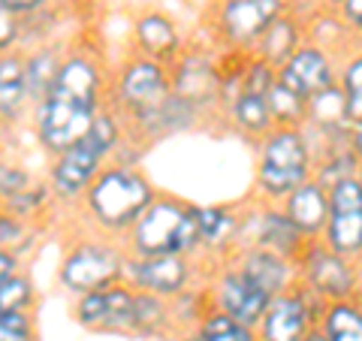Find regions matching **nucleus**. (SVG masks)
<instances>
[{
  "label": "nucleus",
  "mask_w": 362,
  "mask_h": 341,
  "mask_svg": "<svg viewBox=\"0 0 362 341\" xmlns=\"http://www.w3.org/2000/svg\"><path fill=\"white\" fill-rule=\"evenodd\" d=\"M100 94H103L100 64L88 52H66L49 94L30 109L37 142L54 157L85 139L103 109Z\"/></svg>",
  "instance_id": "nucleus-1"
},
{
  "label": "nucleus",
  "mask_w": 362,
  "mask_h": 341,
  "mask_svg": "<svg viewBox=\"0 0 362 341\" xmlns=\"http://www.w3.org/2000/svg\"><path fill=\"white\" fill-rule=\"evenodd\" d=\"M154 197V185L133 163L112 161L100 169L94 185L85 190L82 212L100 236L124 238Z\"/></svg>",
  "instance_id": "nucleus-2"
},
{
  "label": "nucleus",
  "mask_w": 362,
  "mask_h": 341,
  "mask_svg": "<svg viewBox=\"0 0 362 341\" xmlns=\"http://www.w3.org/2000/svg\"><path fill=\"white\" fill-rule=\"evenodd\" d=\"M121 139H124L121 115L115 109L103 106L94 124H90V130L85 133V139H78L66 151L52 157L49 181H45L52 187V197L61 202H82L85 190L94 185L100 169L115 161Z\"/></svg>",
  "instance_id": "nucleus-3"
},
{
  "label": "nucleus",
  "mask_w": 362,
  "mask_h": 341,
  "mask_svg": "<svg viewBox=\"0 0 362 341\" xmlns=\"http://www.w3.org/2000/svg\"><path fill=\"white\" fill-rule=\"evenodd\" d=\"M124 242L133 257H194L199 251L197 206L173 197H154Z\"/></svg>",
  "instance_id": "nucleus-4"
},
{
  "label": "nucleus",
  "mask_w": 362,
  "mask_h": 341,
  "mask_svg": "<svg viewBox=\"0 0 362 341\" xmlns=\"http://www.w3.org/2000/svg\"><path fill=\"white\" fill-rule=\"evenodd\" d=\"M314 175V154L302 127H275L263 136L257 166V187L266 200L281 202Z\"/></svg>",
  "instance_id": "nucleus-5"
},
{
  "label": "nucleus",
  "mask_w": 362,
  "mask_h": 341,
  "mask_svg": "<svg viewBox=\"0 0 362 341\" xmlns=\"http://www.w3.org/2000/svg\"><path fill=\"white\" fill-rule=\"evenodd\" d=\"M124 260H127V251H121L115 245V238H106V236L78 238L61 257L58 284L66 293H73V296H82V293H90V290H103L109 284L121 281Z\"/></svg>",
  "instance_id": "nucleus-6"
},
{
  "label": "nucleus",
  "mask_w": 362,
  "mask_h": 341,
  "mask_svg": "<svg viewBox=\"0 0 362 341\" xmlns=\"http://www.w3.org/2000/svg\"><path fill=\"white\" fill-rule=\"evenodd\" d=\"M296 272H299L302 287H308L314 296H320L326 305L356 299V290H359L356 263L332 254L320 238H308L305 251L296 260Z\"/></svg>",
  "instance_id": "nucleus-7"
},
{
  "label": "nucleus",
  "mask_w": 362,
  "mask_h": 341,
  "mask_svg": "<svg viewBox=\"0 0 362 341\" xmlns=\"http://www.w3.org/2000/svg\"><path fill=\"white\" fill-rule=\"evenodd\" d=\"M323 311L326 302L296 281L287 293L272 296L266 314L254 326L257 341H302L320 323Z\"/></svg>",
  "instance_id": "nucleus-8"
},
{
  "label": "nucleus",
  "mask_w": 362,
  "mask_h": 341,
  "mask_svg": "<svg viewBox=\"0 0 362 341\" xmlns=\"http://www.w3.org/2000/svg\"><path fill=\"white\" fill-rule=\"evenodd\" d=\"M173 94V79H169V67L160 61L142 58L136 54L118 70L115 79V112L133 118H142L154 112L163 100Z\"/></svg>",
  "instance_id": "nucleus-9"
},
{
  "label": "nucleus",
  "mask_w": 362,
  "mask_h": 341,
  "mask_svg": "<svg viewBox=\"0 0 362 341\" xmlns=\"http://www.w3.org/2000/svg\"><path fill=\"white\" fill-rule=\"evenodd\" d=\"M320 242L354 263L362 257V185L356 175L329 187V218Z\"/></svg>",
  "instance_id": "nucleus-10"
},
{
  "label": "nucleus",
  "mask_w": 362,
  "mask_h": 341,
  "mask_svg": "<svg viewBox=\"0 0 362 341\" xmlns=\"http://www.w3.org/2000/svg\"><path fill=\"white\" fill-rule=\"evenodd\" d=\"M76 323L90 333L133 335V287L124 281L109 284L103 290H90L76 296Z\"/></svg>",
  "instance_id": "nucleus-11"
},
{
  "label": "nucleus",
  "mask_w": 362,
  "mask_h": 341,
  "mask_svg": "<svg viewBox=\"0 0 362 341\" xmlns=\"http://www.w3.org/2000/svg\"><path fill=\"white\" fill-rule=\"evenodd\" d=\"M121 281L133 290L173 299L178 293H185L190 287V281H194V260L190 257H133V254H127Z\"/></svg>",
  "instance_id": "nucleus-12"
},
{
  "label": "nucleus",
  "mask_w": 362,
  "mask_h": 341,
  "mask_svg": "<svg viewBox=\"0 0 362 341\" xmlns=\"http://www.w3.org/2000/svg\"><path fill=\"white\" fill-rule=\"evenodd\" d=\"M275 76H278V82H284L290 91H296L305 100L338 85V70L329 58V52L314 42H302L299 49L278 67Z\"/></svg>",
  "instance_id": "nucleus-13"
},
{
  "label": "nucleus",
  "mask_w": 362,
  "mask_h": 341,
  "mask_svg": "<svg viewBox=\"0 0 362 341\" xmlns=\"http://www.w3.org/2000/svg\"><path fill=\"white\" fill-rule=\"evenodd\" d=\"M269 302H272V296H266L259 287H254L239 272V266H226L211 287V308L230 314L247 326L259 323V317L266 314Z\"/></svg>",
  "instance_id": "nucleus-14"
},
{
  "label": "nucleus",
  "mask_w": 362,
  "mask_h": 341,
  "mask_svg": "<svg viewBox=\"0 0 362 341\" xmlns=\"http://www.w3.org/2000/svg\"><path fill=\"white\" fill-rule=\"evenodd\" d=\"M284 9V0H226L221 6V30L235 45H254Z\"/></svg>",
  "instance_id": "nucleus-15"
},
{
  "label": "nucleus",
  "mask_w": 362,
  "mask_h": 341,
  "mask_svg": "<svg viewBox=\"0 0 362 341\" xmlns=\"http://www.w3.org/2000/svg\"><path fill=\"white\" fill-rule=\"evenodd\" d=\"M239 272L266 293V296H278V293H287L293 284H296V263L287 257H281L275 251H266V248H245L239 257Z\"/></svg>",
  "instance_id": "nucleus-16"
},
{
  "label": "nucleus",
  "mask_w": 362,
  "mask_h": 341,
  "mask_svg": "<svg viewBox=\"0 0 362 341\" xmlns=\"http://www.w3.org/2000/svg\"><path fill=\"white\" fill-rule=\"evenodd\" d=\"M281 212L287 214L305 238H320L326 230V218H329V190L308 178L305 185L290 190L281 200Z\"/></svg>",
  "instance_id": "nucleus-17"
},
{
  "label": "nucleus",
  "mask_w": 362,
  "mask_h": 341,
  "mask_svg": "<svg viewBox=\"0 0 362 341\" xmlns=\"http://www.w3.org/2000/svg\"><path fill=\"white\" fill-rule=\"evenodd\" d=\"M169 79H173V94L194 103L197 109L206 103V100H214L221 91V76L214 73V67L199 58V54H181L175 58V67L169 70Z\"/></svg>",
  "instance_id": "nucleus-18"
},
{
  "label": "nucleus",
  "mask_w": 362,
  "mask_h": 341,
  "mask_svg": "<svg viewBox=\"0 0 362 341\" xmlns=\"http://www.w3.org/2000/svg\"><path fill=\"white\" fill-rule=\"evenodd\" d=\"M30 112L28 82H25V54L21 49L0 54V121L18 124Z\"/></svg>",
  "instance_id": "nucleus-19"
},
{
  "label": "nucleus",
  "mask_w": 362,
  "mask_h": 341,
  "mask_svg": "<svg viewBox=\"0 0 362 341\" xmlns=\"http://www.w3.org/2000/svg\"><path fill=\"white\" fill-rule=\"evenodd\" d=\"M305 245H308V238L293 226V221L281 212V206H269L257 221L254 245H247V248H266V251H275L296 263L299 254L305 251Z\"/></svg>",
  "instance_id": "nucleus-20"
},
{
  "label": "nucleus",
  "mask_w": 362,
  "mask_h": 341,
  "mask_svg": "<svg viewBox=\"0 0 362 341\" xmlns=\"http://www.w3.org/2000/svg\"><path fill=\"white\" fill-rule=\"evenodd\" d=\"M133 37L136 45H139V54L142 58H151V61H160V64H173L181 52V37L175 25L160 13H148L136 21L133 28Z\"/></svg>",
  "instance_id": "nucleus-21"
},
{
  "label": "nucleus",
  "mask_w": 362,
  "mask_h": 341,
  "mask_svg": "<svg viewBox=\"0 0 362 341\" xmlns=\"http://www.w3.org/2000/svg\"><path fill=\"white\" fill-rule=\"evenodd\" d=\"M21 54H25V82H28V97H30V109H33L49 94L66 52L61 45L40 42V45H33V49H21Z\"/></svg>",
  "instance_id": "nucleus-22"
},
{
  "label": "nucleus",
  "mask_w": 362,
  "mask_h": 341,
  "mask_svg": "<svg viewBox=\"0 0 362 341\" xmlns=\"http://www.w3.org/2000/svg\"><path fill=\"white\" fill-rule=\"evenodd\" d=\"M302 45V33H299V25L293 21L290 16H278L272 25L259 33L257 40V58L269 64L272 70H278L293 52Z\"/></svg>",
  "instance_id": "nucleus-23"
},
{
  "label": "nucleus",
  "mask_w": 362,
  "mask_h": 341,
  "mask_svg": "<svg viewBox=\"0 0 362 341\" xmlns=\"http://www.w3.org/2000/svg\"><path fill=\"white\" fill-rule=\"evenodd\" d=\"M199 248H230L242 236L239 214L223 206H197Z\"/></svg>",
  "instance_id": "nucleus-24"
},
{
  "label": "nucleus",
  "mask_w": 362,
  "mask_h": 341,
  "mask_svg": "<svg viewBox=\"0 0 362 341\" xmlns=\"http://www.w3.org/2000/svg\"><path fill=\"white\" fill-rule=\"evenodd\" d=\"M197 112L199 109L194 103L169 94L154 112H148V115H142V118H133V124H136V130H142L148 136H166V133H175L181 127H187V124H194Z\"/></svg>",
  "instance_id": "nucleus-25"
},
{
  "label": "nucleus",
  "mask_w": 362,
  "mask_h": 341,
  "mask_svg": "<svg viewBox=\"0 0 362 341\" xmlns=\"http://www.w3.org/2000/svg\"><path fill=\"white\" fill-rule=\"evenodd\" d=\"M169 329H173L169 299L133 290V335L154 338V335H169Z\"/></svg>",
  "instance_id": "nucleus-26"
},
{
  "label": "nucleus",
  "mask_w": 362,
  "mask_h": 341,
  "mask_svg": "<svg viewBox=\"0 0 362 341\" xmlns=\"http://www.w3.org/2000/svg\"><path fill=\"white\" fill-rule=\"evenodd\" d=\"M317 326L326 341H362V305L356 299L329 302Z\"/></svg>",
  "instance_id": "nucleus-27"
},
{
  "label": "nucleus",
  "mask_w": 362,
  "mask_h": 341,
  "mask_svg": "<svg viewBox=\"0 0 362 341\" xmlns=\"http://www.w3.org/2000/svg\"><path fill=\"white\" fill-rule=\"evenodd\" d=\"M266 106L275 127H302L305 112H308V100L299 97L296 91H290L284 82H278L275 76V82L266 91Z\"/></svg>",
  "instance_id": "nucleus-28"
},
{
  "label": "nucleus",
  "mask_w": 362,
  "mask_h": 341,
  "mask_svg": "<svg viewBox=\"0 0 362 341\" xmlns=\"http://www.w3.org/2000/svg\"><path fill=\"white\" fill-rule=\"evenodd\" d=\"M40 242V226L33 221H25L18 214L0 209V251L16 254L18 260H25Z\"/></svg>",
  "instance_id": "nucleus-29"
},
{
  "label": "nucleus",
  "mask_w": 362,
  "mask_h": 341,
  "mask_svg": "<svg viewBox=\"0 0 362 341\" xmlns=\"http://www.w3.org/2000/svg\"><path fill=\"white\" fill-rule=\"evenodd\" d=\"M194 335L199 341H257L254 326L235 320V317L223 314L218 308L206 311V317L194 326Z\"/></svg>",
  "instance_id": "nucleus-30"
},
{
  "label": "nucleus",
  "mask_w": 362,
  "mask_h": 341,
  "mask_svg": "<svg viewBox=\"0 0 362 341\" xmlns=\"http://www.w3.org/2000/svg\"><path fill=\"white\" fill-rule=\"evenodd\" d=\"M230 115L245 133L259 136V139L275 130V121H272V115H269L266 97H259V94H239L230 106Z\"/></svg>",
  "instance_id": "nucleus-31"
},
{
  "label": "nucleus",
  "mask_w": 362,
  "mask_h": 341,
  "mask_svg": "<svg viewBox=\"0 0 362 341\" xmlns=\"http://www.w3.org/2000/svg\"><path fill=\"white\" fill-rule=\"evenodd\" d=\"M52 200H54V197H52V187L45 185V181H30L25 190H18V193H13L9 200L0 202V209L13 212V214H18V218H25V221L40 224L42 212L52 206Z\"/></svg>",
  "instance_id": "nucleus-32"
},
{
  "label": "nucleus",
  "mask_w": 362,
  "mask_h": 341,
  "mask_svg": "<svg viewBox=\"0 0 362 341\" xmlns=\"http://www.w3.org/2000/svg\"><path fill=\"white\" fill-rule=\"evenodd\" d=\"M356 166H359V157L350 151V149H335L329 151L326 157H317L314 161V181L320 187H335L338 181H344V178H354L356 175Z\"/></svg>",
  "instance_id": "nucleus-33"
},
{
  "label": "nucleus",
  "mask_w": 362,
  "mask_h": 341,
  "mask_svg": "<svg viewBox=\"0 0 362 341\" xmlns=\"http://www.w3.org/2000/svg\"><path fill=\"white\" fill-rule=\"evenodd\" d=\"M33 305H37V290H33V281L25 269L0 284V317L33 311Z\"/></svg>",
  "instance_id": "nucleus-34"
},
{
  "label": "nucleus",
  "mask_w": 362,
  "mask_h": 341,
  "mask_svg": "<svg viewBox=\"0 0 362 341\" xmlns=\"http://www.w3.org/2000/svg\"><path fill=\"white\" fill-rule=\"evenodd\" d=\"M338 88L344 94V115L347 124L362 121V52H356L341 70H338Z\"/></svg>",
  "instance_id": "nucleus-35"
},
{
  "label": "nucleus",
  "mask_w": 362,
  "mask_h": 341,
  "mask_svg": "<svg viewBox=\"0 0 362 341\" xmlns=\"http://www.w3.org/2000/svg\"><path fill=\"white\" fill-rule=\"evenodd\" d=\"M25 45V18L0 0V54Z\"/></svg>",
  "instance_id": "nucleus-36"
},
{
  "label": "nucleus",
  "mask_w": 362,
  "mask_h": 341,
  "mask_svg": "<svg viewBox=\"0 0 362 341\" xmlns=\"http://www.w3.org/2000/svg\"><path fill=\"white\" fill-rule=\"evenodd\" d=\"M0 341H40L37 338V320H33V311L0 317Z\"/></svg>",
  "instance_id": "nucleus-37"
},
{
  "label": "nucleus",
  "mask_w": 362,
  "mask_h": 341,
  "mask_svg": "<svg viewBox=\"0 0 362 341\" xmlns=\"http://www.w3.org/2000/svg\"><path fill=\"white\" fill-rule=\"evenodd\" d=\"M30 181H33V175H30L21 163L0 157V202L9 200V197H13V193H18V190H25Z\"/></svg>",
  "instance_id": "nucleus-38"
},
{
  "label": "nucleus",
  "mask_w": 362,
  "mask_h": 341,
  "mask_svg": "<svg viewBox=\"0 0 362 341\" xmlns=\"http://www.w3.org/2000/svg\"><path fill=\"white\" fill-rule=\"evenodd\" d=\"M272 82H275V70H272L269 64H263L259 58H254V64L242 73V94L266 97V91L272 88Z\"/></svg>",
  "instance_id": "nucleus-39"
},
{
  "label": "nucleus",
  "mask_w": 362,
  "mask_h": 341,
  "mask_svg": "<svg viewBox=\"0 0 362 341\" xmlns=\"http://www.w3.org/2000/svg\"><path fill=\"white\" fill-rule=\"evenodd\" d=\"M338 9H341V21L347 25V30L362 33V0H341Z\"/></svg>",
  "instance_id": "nucleus-40"
},
{
  "label": "nucleus",
  "mask_w": 362,
  "mask_h": 341,
  "mask_svg": "<svg viewBox=\"0 0 362 341\" xmlns=\"http://www.w3.org/2000/svg\"><path fill=\"white\" fill-rule=\"evenodd\" d=\"M21 266H25V260H18L16 254H9V251H0V284L9 281L16 272H21Z\"/></svg>",
  "instance_id": "nucleus-41"
},
{
  "label": "nucleus",
  "mask_w": 362,
  "mask_h": 341,
  "mask_svg": "<svg viewBox=\"0 0 362 341\" xmlns=\"http://www.w3.org/2000/svg\"><path fill=\"white\" fill-rule=\"evenodd\" d=\"M4 4H6L9 9H16L21 18H28V16L37 13V9H42L45 0H4Z\"/></svg>",
  "instance_id": "nucleus-42"
},
{
  "label": "nucleus",
  "mask_w": 362,
  "mask_h": 341,
  "mask_svg": "<svg viewBox=\"0 0 362 341\" xmlns=\"http://www.w3.org/2000/svg\"><path fill=\"white\" fill-rule=\"evenodd\" d=\"M350 151H354L359 161H362V121L359 124H350Z\"/></svg>",
  "instance_id": "nucleus-43"
},
{
  "label": "nucleus",
  "mask_w": 362,
  "mask_h": 341,
  "mask_svg": "<svg viewBox=\"0 0 362 341\" xmlns=\"http://www.w3.org/2000/svg\"><path fill=\"white\" fill-rule=\"evenodd\" d=\"M302 341H326V335L320 333V326H314V329H311V333H308V335H305Z\"/></svg>",
  "instance_id": "nucleus-44"
},
{
  "label": "nucleus",
  "mask_w": 362,
  "mask_h": 341,
  "mask_svg": "<svg viewBox=\"0 0 362 341\" xmlns=\"http://www.w3.org/2000/svg\"><path fill=\"white\" fill-rule=\"evenodd\" d=\"M356 181L362 185V161H359V166H356Z\"/></svg>",
  "instance_id": "nucleus-45"
},
{
  "label": "nucleus",
  "mask_w": 362,
  "mask_h": 341,
  "mask_svg": "<svg viewBox=\"0 0 362 341\" xmlns=\"http://www.w3.org/2000/svg\"><path fill=\"white\" fill-rule=\"evenodd\" d=\"M329 4H335V6H338V4H341V0H329Z\"/></svg>",
  "instance_id": "nucleus-46"
},
{
  "label": "nucleus",
  "mask_w": 362,
  "mask_h": 341,
  "mask_svg": "<svg viewBox=\"0 0 362 341\" xmlns=\"http://www.w3.org/2000/svg\"><path fill=\"white\" fill-rule=\"evenodd\" d=\"M0 130H4V121H0Z\"/></svg>",
  "instance_id": "nucleus-47"
}]
</instances>
